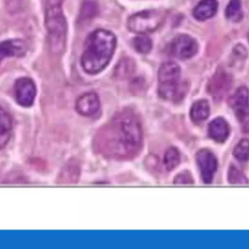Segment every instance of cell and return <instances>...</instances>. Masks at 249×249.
<instances>
[{"label": "cell", "instance_id": "obj_1", "mask_svg": "<svg viewBox=\"0 0 249 249\" xmlns=\"http://www.w3.org/2000/svg\"><path fill=\"white\" fill-rule=\"evenodd\" d=\"M142 145V128L136 115L130 110L117 113L95 136V146L105 157L129 159Z\"/></svg>", "mask_w": 249, "mask_h": 249}, {"label": "cell", "instance_id": "obj_2", "mask_svg": "<svg viewBox=\"0 0 249 249\" xmlns=\"http://www.w3.org/2000/svg\"><path fill=\"white\" fill-rule=\"evenodd\" d=\"M117 45L116 36L109 30L96 29L85 42L81 65L88 74L101 72L110 62Z\"/></svg>", "mask_w": 249, "mask_h": 249}, {"label": "cell", "instance_id": "obj_3", "mask_svg": "<svg viewBox=\"0 0 249 249\" xmlns=\"http://www.w3.org/2000/svg\"><path fill=\"white\" fill-rule=\"evenodd\" d=\"M181 69L175 62L168 61L160 65L159 78V95L171 101H180L184 98L188 91V85L180 82Z\"/></svg>", "mask_w": 249, "mask_h": 249}, {"label": "cell", "instance_id": "obj_4", "mask_svg": "<svg viewBox=\"0 0 249 249\" xmlns=\"http://www.w3.org/2000/svg\"><path fill=\"white\" fill-rule=\"evenodd\" d=\"M46 28L51 53L54 54L61 53L64 51L66 43L67 23L60 3L53 2L47 8Z\"/></svg>", "mask_w": 249, "mask_h": 249}, {"label": "cell", "instance_id": "obj_5", "mask_svg": "<svg viewBox=\"0 0 249 249\" xmlns=\"http://www.w3.org/2000/svg\"><path fill=\"white\" fill-rule=\"evenodd\" d=\"M165 13L161 10H146L130 16L127 19V27L131 32L145 34L155 31L162 23Z\"/></svg>", "mask_w": 249, "mask_h": 249}, {"label": "cell", "instance_id": "obj_6", "mask_svg": "<svg viewBox=\"0 0 249 249\" xmlns=\"http://www.w3.org/2000/svg\"><path fill=\"white\" fill-rule=\"evenodd\" d=\"M229 104L232 108L242 131L249 133V90L247 88H238L230 97Z\"/></svg>", "mask_w": 249, "mask_h": 249}, {"label": "cell", "instance_id": "obj_7", "mask_svg": "<svg viewBox=\"0 0 249 249\" xmlns=\"http://www.w3.org/2000/svg\"><path fill=\"white\" fill-rule=\"evenodd\" d=\"M231 85V75L226 70L219 68L210 78L207 85V91L215 100H220L229 92Z\"/></svg>", "mask_w": 249, "mask_h": 249}, {"label": "cell", "instance_id": "obj_8", "mask_svg": "<svg viewBox=\"0 0 249 249\" xmlns=\"http://www.w3.org/2000/svg\"><path fill=\"white\" fill-rule=\"evenodd\" d=\"M16 101L23 107H30L36 97V86L28 77L18 78L14 85Z\"/></svg>", "mask_w": 249, "mask_h": 249}, {"label": "cell", "instance_id": "obj_9", "mask_svg": "<svg viewBox=\"0 0 249 249\" xmlns=\"http://www.w3.org/2000/svg\"><path fill=\"white\" fill-rule=\"evenodd\" d=\"M197 50L198 45L196 41L187 34L178 35L170 45L171 53L180 59L191 58L196 53Z\"/></svg>", "mask_w": 249, "mask_h": 249}, {"label": "cell", "instance_id": "obj_10", "mask_svg": "<svg viewBox=\"0 0 249 249\" xmlns=\"http://www.w3.org/2000/svg\"><path fill=\"white\" fill-rule=\"evenodd\" d=\"M196 160L202 181L205 184L211 183L217 169V160L214 154L207 149H202L196 153Z\"/></svg>", "mask_w": 249, "mask_h": 249}, {"label": "cell", "instance_id": "obj_11", "mask_svg": "<svg viewBox=\"0 0 249 249\" xmlns=\"http://www.w3.org/2000/svg\"><path fill=\"white\" fill-rule=\"evenodd\" d=\"M100 107L99 97L95 92H86L78 97L76 100V111L86 117L93 116L97 113Z\"/></svg>", "mask_w": 249, "mask_h": 249}, {"label": "cell", "instance_id": "obj_12", "mask_svg": "<svg viewBox=\"0 0 249 249\" xmlns=\"http://www.w3.org/2000/svg\"><path fill=\"white\" fill-rule=\"evenodd\" d=\"M27 52V44L21 39H10L0 42V63L7 57H22Z\"/></svg>", "mask_w": 249, "mask_h": 249}, {"label": "cell", "instance_id": "obj_13", "mask_svg": "<svg viewBox=\"0 0 249 249\" xmlns=\"http://www.w3.org/2000/svg\"><path fill=\"white\" fill-rule=\"evenodd\" d=\"M218 10L217 0H200L193 10L196 19L203 21L215 16Z\"/></svg>", "mask_w": 249, "mask_h": 249}, {"label": "cell", "instance_id": "obj_14", "mask_svg": "<svg viewBox=\"0 0 249 249\" xmlns=\"http://www.w3.org/2000/svg\"><path fill=\"white\" fill-rule=\"evenodd\" d=\"M208 133L213 140L217 142H224L230 133L229 124L223 118H217L209 124Z\"/></svg>", "mask_w": 249, "mask_h": 249}, {"label": "cell", "instance_id": "obj_15", "mask_svg": "<svg viewBox=\"0 0 249 249\" xmlns=\"http://www.w3.org/2000/svg\"><path fill=\"white\" fill-rule=\"evenodd\" d=\"M12 128L13 123L11 116L0 106V149L4 148L9 142Z\"/></svg>", "mask_w": 249, "mask_h": 249}, {"label": "cell", "instance_id": "obj_16", "mask_svg": "<svg viewBox=\"0 0 249 249\" xmlns=\"http://www.w3.org/2000/svg\"><path fill=\"white\" fill-rule=\"evenodd\" d=\"M135 62L130 57L122 58L115 66L113 76L118 80H125L132 76L135 71Z\"/></svg>", "mask_w": 249, "mask_h": 249}, {"label": "cell", "instance_id": "obj_17", "mask_svg": "<svg viewBox=\"0 0 249 249\" xmlns=\"http://www.w3.org/2000/svg\"><path fill=\"white\" fill-rule=\"evenodd\" d=\"M209 116V104L206 100L201 99L193 103L191 108V118L195 123H200Z\"/></svg>", "mask_w": 249, "mask_h": 249}, {"label": "cell", "instance_id": "obj_18", "mask_svg": "<svg viewBox=\"0 0 249 249\" xmlns=\"http://www.w3.org/2000/svg\"><path fill=\"white\" fill-rule=\"evenodd\" d=\"M98 14V4L94 0H84L79 16V21L87 22Z\"/></svg>", "mask_w": 249, "mask_h": 249}, {"label": "cell", "instance_id": "obj_19", "mask_svg": "<svg viewBox=\"0 0 249 249\" xmlns=\"http://www.w3.org/2000/svg\"><path fill=\"white\" fill-rule=\"evenodd\" d=\"M226 18L233 22H237L242 18L241 0H230L226 8Z\"/></svg>", "mask_w": 249, "mask_h": 249}, {"label": "cell", "instance_id": "obj_20", "mask_svg": "<svg viewBox=\"0 0 249 249\" xmlns=\"http://www.w3.org/2000/svg\"><path fill=\"white\" fill-rule=\"evenodd\" d=\"M164 166L167 170L174 169L180 162V153L175 147H170L166 150L163 158Z\"/></svg>", "mask_w": 249, "mask_h": 249}, {"label": "cell", "instance_id": "obj_21", "mask_svg": "<svg viewBox=\"0 0 249 249\" xmlns=\"http://www.w3.org/2000/svg\"><path fill=\"white\" fill-rule=\"evenodd\" d=\"M132 45L134 49L140 53H148L152 50V41L145 34H141L135 37L133 39Z\"/></svg>", "mask_w": 249, "mask_h": 249}, {"label": "cell", "instance_id": "obj_22", "mask_svg": "<svg viewBox=\"0 0 249 249\" xmlns=\"http://www.w3.org/2000/svg\"><path fill=\"white\" fill-rule=\"evenodd\" d=\"M233 156L240 161H246L249 159V140L241 139L233 149Z\"/></svg>", "mask_w": 249, "mask_h": 249}, {"label": "cell", "instance_id": "obj_23", "mask_svg": "<svg viewBox=\"0 0 249 249\" xmlns=\"http://www.w3.org/2000/svg\"><path fill=\"white\" fill-rule=\"evenodd\" d=\"M228 179L231 184L233 185H245L248 184V179L246 176L236 167L231 166L229 169V174H228Z\"/></svg>", "mask_w": 249, "mask_h": 249}, {"label": "cell", "instance_id": "obj_24", "mask_svg": "<svg viewBox=\"0 0 249 249\" xmlns=\"http://www.w3.org/2000/svg\"><path fill=\"white\" fill-rule=\"evenodd\" d=\"M194 180L191 173L187 170L178 173L174 178V184L177 185H190L193 184Z\"/></svg>", "mask_w": 249, "mask_h": 249}, {"label": "cell", "instance_id": "obj_25", "mask_svg": "<svg viewBox=\"0 0 249 249\" xmlns=\"http://www.w3.org/2000/svg\"><path fill=\"white\" fill-rule=\"evenodd\" d=\"M145 81L141 77H137L130 83V90L133 94H138L144 90Z\"/></svg>", "mask_w": 249, "mask_h": 249}]
</instances>
